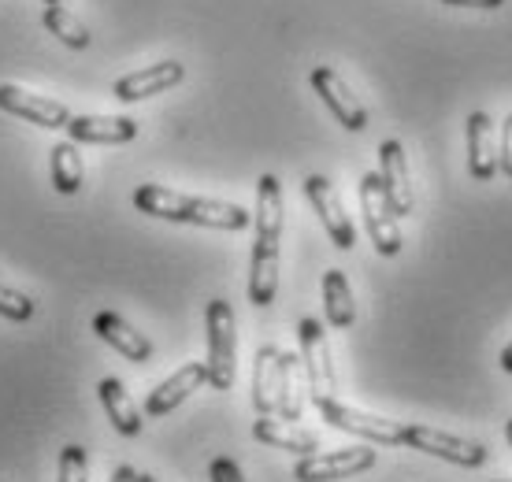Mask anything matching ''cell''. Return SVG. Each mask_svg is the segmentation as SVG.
Masks as SVG:
<instances>
[{
    "instance_id": "6da1fadb",
    "label": "cell",
    "mask_w": 512,
    "mask_h": 482,
    "mask_svg": "<svg viewBox=\"0 0 512 482\" xmlns=\"http://www.w3.org/2000/svg\"><path fill=\"white\" fill-rule=\"evenodd\" d=\"M279 241H282V182L260 175L256 182V241L249 260V301L268 308L279 293Z\"/></svg>"
},
{
    "instance_id": "7a4b0ae2",
    "label": "cell",
    "mask_w": 512,
    "mask_h": 482,
    "mask_svg": "<svg viewBox=\"0 0 512 482\" xmlns=\"http://www.w3.org/2000/svg\"><path fill=\"white\" fill-rule=\"evenodd\" d=\"M134 208L153 219H171V223H193V227L208 230H245L249 227V212L242 204L212 201V197H190V193H175L167 186L145 182L134 190Z\"/></svg>"
},
{
    "instance_id": "3957f363",
    "label": "cell",
    "mask_w": 512,
    "mask_h": 482,
    "mask_svg": "<svg viewBox=\"0 0 512 482\" xmlns=\"http://www.w3.org/2000/svg\"><path fill=\"white\" fill-rule=\"evenodd\" d=\"M205 327H208V386L212 390H231L234 375H238V327H234V308L216 297L205 308Z\"/></svg>"
},
{
    "instance_id": "277c9868",
    "label": "cell",
    "mask_w": 512,
    "mask_h": 482,
    "mask_svg": "<svg viewBox=\"0 0 512 482\" xmlns=\"http://www.w3.org/2000/svg\"><path fill=\"white\" fill-rule=\"evenodd\" d=\"M320 408V416L338 427V431L346 434H357L364 442L372 445H405V423H397V419H383V416H372V412H360L353 405H342L338 397H327V401H316Z\"/></svg>"
},
{
    "instance_id": "5b68a950",
    "label": "cell",
    "mask_w": 512,
    "mask_h": 482,
    "mask_svg": "<svg viewBox=\"0 0 512 482\" xmlns=\"http://www.w3.org/2000/svg\"><path fill=\"white\" fill-rule=\"evenodd\" d=\"M360 208H364V227H368V238L379 249V256L401 253V230H397L394 208L386 201L379 171H368V175L360 178Z\"/></svg>"
},
{
    "instance_id": "8992f818",
    "label": "cell",
    "mask_w": 512,
    "mask_h": 482,
    "mask_svg": "<svg viewBox=\"0 0 512 482\" xmlns=\"http://www.w3.org/2000/svg\"><path fill=\"white\" fill-rule=\"evenodd\" d=\"M297 338H301V364H305L308 394L312 401H327L334 397V360L331 345H327V330L320 319L305 316L297 323Z\"/></svg>"
},
{
    "instance_id": "52a82bcc",
    "label": "cell",
    "mask_w": 512,
    "mask_h": 482,
    "mask_svg": "<svg viewBox=\"0 0 512 482\" xmlns=\"http://www.w3.org/2000/svg\"><path fill=\"white\" fill-rule=\"evenodd\" d=\"M405 445L431 453L438 460H449L457 468H483L487 464V445L472 442V438H457V434L435 431V427H423V423H405Z\"/></svg>"
},
{
    "instance_id": "ba28073f",
    "label": "cell",
    "mask_w": 512,
    "mask_h": 482,
    "mask_svg": "<svg viewBox=\"0 0 512 482\" xmlns=\"http://www.w3.org/2000/svg\"><path fill=\"white\" fill-rule=\"evenodd\" d=\"M375 468V449L372 445H349V449H334V453H308L297 460L294 479L297 482H334L349 479L360 471Z\"/></svg>"
},
{
    "instance_id": "9c48e42d",
    "label": "cell",
    "mask_w": 512,
    "mask_h": 482,
    "mask_svg": "<svg viewBox=\"0 0 512 482\" xmlns=\"http://www.w3.org/2000/svg\"><path fill=\"white\" fill-rule=\"evenodd\" d=\"M305 197H308V204L316 208V216L323 219V230L331 234L334 245H338L342 253H349V249L357 245V230H353V219L346 216L342 197H338V190H334L331 178L308 175L305 178Z\"/></svg>"
},
{
    "instance_id": "30bf717a",
    "label": "cell",
    "mask_w": 512,
    "mask_h": 482,
    "mask_svg": "<svg viewBox=\"0 0 512 482\" xmlns=\"http://www.w3.org/2000/svg\"><path fill=\"white\" fill-rule=\"evenodd\" d=\"M308 82H312V89L320 93V101L331 108V115L342 123L346 130H364L368 127V108L357 101V93L342 82V75L334 71V67L320 64V67H312V75H308Z\"/></svg>"
},
{
    "instance_id": "8fae6325",
    "label": "cell",
    "mask_w": 512,
    "mask_h": 482,
    "mask_svg": "<svg viewBox=\"0 0 512 482\" xmlns=\"http://www.w3.org/2000/svg\"><path fill=\"white\" fill-rule=\"evenodd\" d=\"M0 112L19 115V119L34 123V127H45V130H67V123H71V112H67L60 101L26 93V89L12 86V82L0 86Z\"/></svg>"
},
{
    "instance_id": "7c38bea8",
    "label": "cell",
    "mask_w": 512,
    "mask_h": 482,
    "mask_svg": "<svg viewBox=\"0 0 512 482\" xmlns=\"http://www.w3.org/2000/svg\"><path fill=\"white\" fill-rule=\"evenodd\" d=\"M379 178H383V190H386V201L394 208V216H412V208H416V193H412V182H409V160H405V149H401V141H383L379 145Z\"/></svg>"
},
{
    "instance_id": "4fadbf2b",
    "label": "cell",
    "mask_w": 512,
    "mask_h": 482,
    "mask_svg": "<svg viewBox=\"0 0 512 482\" xmlns=\"http://www.w3.org/2000/svg\"><path fill=\"white\" fill-rule=\"evenodd\" d=\"M182 78H186V67L179 60H160L153 67H141V71H130V75L116 78V101L123 104H134V101H145V97H156V93H167L171 86H179Z\"/></svg>"
},
{
    "instance_id": "5bb4252c",
    "label": "cell",
    "mask_w": 512,
    "mask_h": 482,
    "mask_svg": "<svg viewBox=\"0 0 512 482\" xmlns=\"http://www.w3.org/2000/svg\"><path fill=\"white\" fill-rule=\"evenodd\" d=\"M67 134L75 145H127L138 138V123L127 115H71Z\"/></svg>"
},
{
    "instance_id": "9a60e30c",
    "label": "cell",
    "mask_w": 512,
    "mask_h": 482,
    "mask_svg": "<svg viewBox=\"0 0 512 482\" xmlns=\"http://www.w3.org/2000/svg\"><path fill=\"white\" fill-rule=\"evenodd\" d=\"M205 382H208L205 364H186V368H179L171 379H164L153 394L145 397V416L160 419V416H167V412H175V408H179L193 390H201Z\"/></svg>"
},
{
    "instance_id": "2e32d148",
    "label": "cell",
    "mask_w": 512,
    "mask_h": 482,
    "mask_svg": "<svg viewBox=\"0 0 512 482\" xmlns=\"http://www.w3.org/2000/svg\"><path fill=\"white\" fill-rule=\"evenodd\" d=\"M468 171L475 182H490L498 175V145H494V119L487 112L468 115Z\"/></svg>"
},
{
    "instance_id": "e0dca14e",
    "label": "cell",
    "mask_w": 512,
    "mask_h": 482,
    "mask_svg": "<svg viewBox=\"0 0 512 482\" xmlns=\"http://www.w3.org/2000/svg\"><path fill=\"white\" fill-rule=\"evenodd\" d=\"M93 330H97L101 342H108L116 353H123L127 360H134V364L153 360V342H149L141 330L130 327L123 316H116V312H97V316H93Z\"/></svg>"
},
{
    "instance_id": "ac0fdd59",
    "label": "cell",
    "mask_w": 512,
    "mask_h": 482,
    "mask_svg": "<svg viewBox=\"0 0 512 482\" xmlns=\"http://www.w3.org/2000/svg\"><path fill=\"white\" fill-rule=\"evenodd\" d=\"M305 408V364L294 353H279V390H275V416L294 423Z\"/></svg>"
},
{
    "instance_id": "d6986e66",
    "label": "cell",
    "mask_w": 512,
    "mask_h": 482,
    "mask_svg": "<svg viewBox=\"0 0 512 482\" xmlns=\"http://www.w3.org/2000/svg\"><path fill=\"white\" fill-rule=\"evenodd\" d=\"M253 438L264 445H275V449H290V453H316L320 449V438L312 431H301L294 423H286V419H271V416H260L253 423Z\"/></svg>"
},
{
    "instance_id": "ffe728a7",
    "label": "cell",
    "mask_w": 512,
    "mask_h": 482,
    "mask_svg": "<svg viewBox=\"0 0 512 482\" xmlns=\"http://www.w3.org/2000/svg\"><path fill=\"white\" fill-rule=\"evenodd\" d=\"M97 394H101V405H104V412H108V419H112V427H116L123 438H138L141 412H138V405L130 401L127 386L119 379H104Z\"/></svg>"
},
{
    "instance_id": "44dd1931",
    "label": "cell",
    "mask_w": 512,
    "mask_h": 482,
    "mask_svg": "<svg viewBox=\"0 0 512 482\" xmlns=\"http://www.w3.org/2000/svg\"><path fill=\"white\" fill-rule=\"evenodd\" d=\"M279 353L275 345H260L256 349L253 368V408L260 416H275V390H279Z\"/></svg>"
},
{
    "instance_id": "7402d4cb",
    "label": "cell",
    "mask_w": 512,
    "mask_h": 482,
    "mask_svg": "<svg viewBox=\"0 0 512 482\" xmlns=\"http://www.w3.org/2000/svg\"><path fill=\"white\" fill-rule=\"evenodd\" d=\"M323 312H327V323L334 330H349L357 323V305H353V290H349L346 275L331 267L323 275Z\"/></svg>"
},
{
    "instance_id": "603a6c76",
    "label": "cell",
    "mask_w": 512,
    "mask_h": 482,
    "mask_svg": "<svg viewBox=\"0 0 512 482\" xmlns=\"http://www.w3.org/2000/svg\"><path fill=\"white\" fill-rule=\"evenodd\" d=\"M41 23L49 34H56V41H64L67 49H90V30L86 23L71 15L64 4H45V15H41Z\"/></svg>"
},
{
    "instance_id": "cb8c5ba5",
    "label": "cell",
    "mask_w": 512,
    "mask_h": 482,
    "mask_svg": "<svg viewBox=\"0 0 512 482\" xmlns=\"http://www.w3.org/2000/svg\"><path fill=\"white\" fill-rule=\"evenodd\" d=\"M52 186H56V193L82 190V156H78L75 141H64L52 149Z\"/></svg>"
},
{
    "instance_id": "d4e9b609",
    "label": "cell",
    "mask_w": 512,
    "mask_h": 482,
    "mask_svg": "<svg viewBox=\"0 0 512 482\" xmlns=\"http://www.w3.org/2000/svg\"><path fill=\"white\" fill-rule=\"evenodd\" d=\"M56 482H90V457L82 445H64L60 453V479Z\"/></svg>"
},
{
    "instance_id": "484cf974",
    "label": "cell",
    "mask_w": 512,
    "mask_h": 482,
    "mask_svg": "<svg viewBox=\"0 0 512 482\" xmlns=\"http://www.w3.org/2000/svg\"><path fill=\"white\" fill-rule=\"evenodd\" d=\"M0 316L12 319V323H26V319L34 316V301H30L26 293H19L0 282Z\"/></svg>"
},
{
    "instance_id": "4316f807",
    "label": "cell",
    "mask_w": 512,
    "mask_h": 482,
    "mask_svg": "<svg viewBox=\"0 0 512 482\" xmlns=\"http://www.w3.org/2000/svg\"><path fill=\"white\" fill-rule=\"evenodd\" d=\"M208 479H212V482H245L242 479V468H238L231 457H216V460H212V468H208Z\"/></svg>"
},
{
    "instance_id": "83f0119b",
    "label": "cell",
    "mask_w": 512,
    "mask_h": 482,
    "mask_svg": "<svg viewBox=\"0 0 512 482\" xmlns=\"http://www.w3.org/2000/svg\"><path fill=\"white\" fill-rule=\"evenodd\" d=\"M498 167L512 178V115L501 123V145H498Z\"/></svg>"
},
{
    "instance_id": "f1b7e54d",
    "label": "cell",
    "mask_w": 512,
    "mask_h": 482,
    "mask_svg": "<svg viewBox=\"0 0 512 482\" xmlns=\"http://www.w3.org/2000/svg\"><path fill=\"white\" fill-rule=\"evenodd\" d=\"M442 4H453V8H490V12H494L505 0H442Z\"/></svg>"
},
{
    "instance_id": "f546056e",
    "label": "cell",
    "mask_w": 512,
    "mask_h": 482,
    "mask_svg": "<svg viewBox=\"0 0 512 482\" xmlns=\"http://www.w3.org/2000/svg\"><path fill=\"white\" fill-rule=\"evenodd\" d=\"M112 482H134V468H130V464H119V468L112 471Z\"/></svg>"
},
{
    "instance_id": "4dcf8cb0",
    "label": "cell",
    "mask_w": 512,
    "mask_h": 482,
    "mask_svg": "<svg viewBox=\"0 0 512 482\" xmlns=\"http://www.w3.org/2000/svg\"><path fill=\"white\" fill-rule=\"evenodd\" d=\"M501 368H505L512 375V342L505 345V349H501Z\"/></svg>"
},
{
    "instance_id": "1f68e13d",
    "label": "cell",
    "mask_w": 512,
    "mask_h": 482,
    "mask_svg": "<svg viewBox=\"0 0 512 482\" xmlns=\"http://www.w3.org/2000/svg\"><path fill=\"white\" fill-rule=\"evenodd\" d=\"M134 482H156L153 475H145V471H134Z\"/></svg>"
},
{
    "instance_id": "d6a6232c",
    "label": "cell",
    "mask_w": 512,
    "mask_h": 482,
    "mask_svg": "<svg viewBox=\"0 0 512 482\" xmlns=\"http://www.w3.org/2000/svg\"><path fill=\"white\" fill-rule=\"evenodd\" d=\"M505 438H509V449H512V419L505 423Z\"/></svg>"
},
{
    "instance_id": "836d02e7",
    "label": "cell",
    "mask_w": 512,
    "mask_h": 482,
    "mask_svg": "<svg viewBox=\"0 0 512 482\" xmlns=\"http://www.w3.org/2000/svg\"><path fill=\"white\" fill-rule=\"evenodd\" d=\"M45 4H60V0H45Z\"/></svg>"
},
{
    "instance_id": "e575fe53",
    "label": "cell",
    "mask_w": 512,
    "mask_h": 482,
    "mask_svg": "<svg viewBox=\"0 0 512 482\" xmlns=\"http://www.w3.org/2000/svg\"><path fill=\"white\" fill-rule=\"evenodd\" d=\"M494 482H512V479H494Z\"/></svg>"
}]
</instances>
